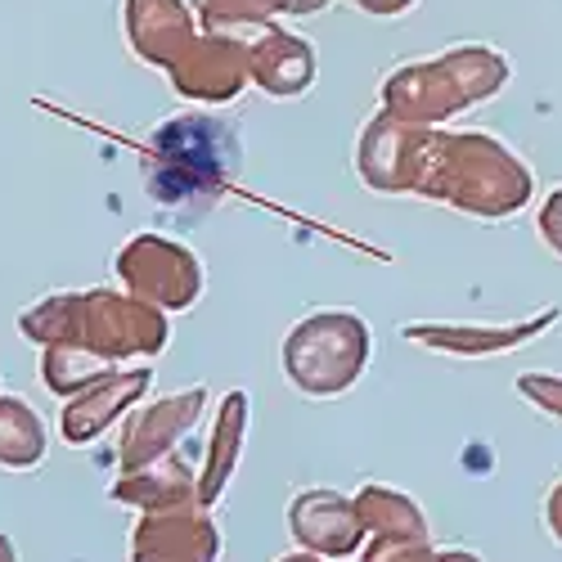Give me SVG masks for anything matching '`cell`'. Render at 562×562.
Returning a JSON list of instances; mask_svg holds the SVG:
<instances>
[{
    "instance_id": "obj_2",
    "label": "cell",
    "mask_w": 562,
    "mask_h": 562,
    "mask_svg": "<svg viewBox=\"0 0 562 562\" xmlns=\"http://www.w3.org/2000/svg\"><path fill=\"white\" fill-rule=\"evenodd\" d=\"M544 234H549V244L562 252V194L549 203V212H544Z\"/></svg>"
},
{
    "instance_id": "obj_1",
    "label": "cell",
    "mask_w": 562,
    "mask_h": 562,
    "mask_svg": "<svg viewBox=\"0 0 562 562\" xmlns=\"http://www.w3.org/2000/svg\"><path fill=\"white\" fill-rule=\"evenodd\" d=\"M225 126L212 117H176L171 126L158 131L154 139V194L158 199H184V194H199V190H216L225 180Z\"/></svg>"
}]
</instances>
